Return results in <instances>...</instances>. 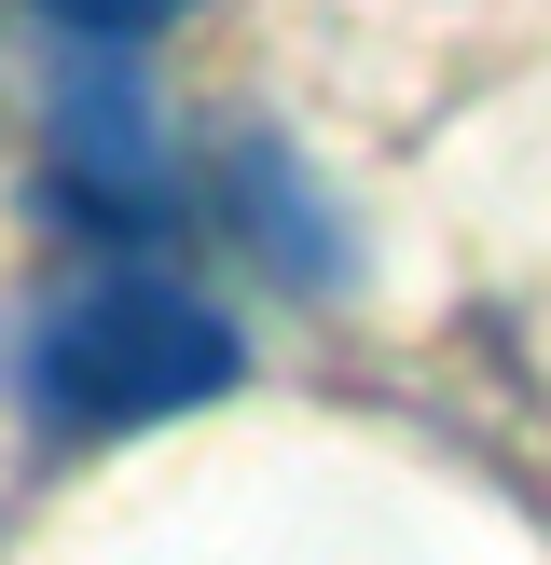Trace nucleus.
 I'll list each match as a JSON object with an SVG mask.
<instances>
[{
    "label": "nucleus",
    "instance_id": "f257e3e1",
    "mask_svg": "<svg viewBox=\"0 0 551 565\" xmlns=\"http://www.w3.org/2000/svg\"><path fill=\"white\" fill-rule=\"evenodd\" d=\"M235 373H248V331L165 263H83L14 331V386L55 441H138L165 414L235 401Z\"/></svg>",
    "mask_w": 551,
    "mask_h": 565
},
{
    "label": "nucleus",
    "instance_id": "f03ea898",
    "mask_svg": "<svg viewBox=\"0 0 551 565\" xmlns=\"http://www.w3.org/2000/svg\"><path fill=\"white\" fill-rule=\"evenodd\" d=\"M42 166H55V207L97 221V235H152L165 207H180V152H165V97L152 70H138L110 28H69V55H55L42 83Z\"/></svg>",
    "mask_w": 551,
    "mask_h": 565
},
{
    "label": "nucleus",
    "instance_id": "7ed1b4c3",
    "mask_svg": "<svg viewBox=\"0 0 551 565\" xmlns=\"http://www.w3.org/2000/svg\"><path fill=\"white\" fill-rule=\"evenodd\" d=\"M220 207H235V235L262 248L290 290H345V263H358V248H345V221L303 193V166L276 152V138H248V152L220 166Z\"/></svg>",
    "mask_w": 551,
    "mask_h": 565
},
{
    "label": "nucleus",
    "instance_id": "20e7f679",
    "mask_svg": "<svg viewBox=\"0 0 551 565\" xmlns=\"http://www.w3.org/2000/svg\"><path fill=\"white\" fill-rule=\"evenodd\" d=\"M55 28H110V42H152V28H180L193 0H42Z\"/></svg>",
    "mask_w": 551,
    "mask_h": 565
}]
</instances>
